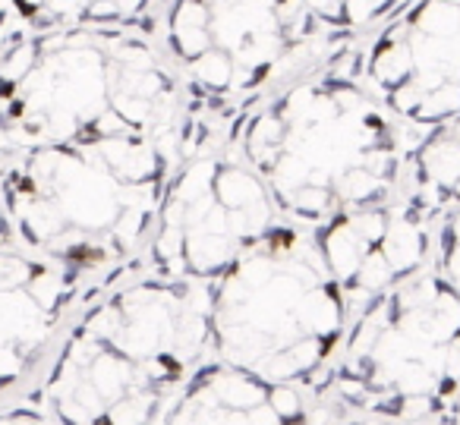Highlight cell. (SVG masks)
I'll return each mask as SVG.
<instances>
[{"label":"cell","mask_w":460,"mask_h":425,"mask_svg":"<svg viewBox=\"0 0 460 425\" xmlns=\"http://www.w3.org/2000/svg\"><path fill=\"white\" fill-rule=\"evenodd\" d=\"M83 20H89V22H114V20H123V13H120V7H117V0H92V4H85Z\"/></svg>","instance_id":"obj_19"},{"label":"cell","mask_w":460,"mask_h":425,"mask_svg":"<svg viewBox=\"0 0 460 425\" xmlns=\"http://www.w3.org/2000/svg\"><path fill=\"white\" fill-rule=\"evenodd\" d=\"M208 0H177V7L171 13V29H208Z\"/></svg>","instance_id":"obj_15"},{"label":"cell","mask_w":460,"mask_h":425,"mask_svg":"<svg viewBox=\"0 0 460 425\" xmlns=\"http://www.w3.org/2000/svg\"><path fill=\"white\" fill-rule=\"evenodd\" d=\"M152 425H313L300 385H275L227 362H202Z\"/></svg>","instance_id":"obj_6"},{"label":"cell","mask_w":460,"mask_h":425,"mask_svg":"<svg viewBox=\"0 0 460 425\" xmlns=\"http://www.w3.org/2000/svg\"><path fill=\"white\" fill-rule=\"evenodd\" d=\"M83 268L32 249L0 246V394L29 375L60 318L70 312Z\"/></svg>","instance_id":"obj_5"},{"label":"cell","mask_w":460,"mask_h":425,"mask_svg":"<svg viewBox=\"0 0 460 425\" xmlns=\"http://www.w3.org/2000/svg\"><path fill=\"white\" fill-rule=\"evenodd\" d=\"M413 70H416V66H413V51H410L407 41H385V45L376 51L372 66H369V73L388 92L394 89V85H401L407 76H413Z\"/></svg>","instance_id":"obj_7"},{"label":"cell","mask_w":460,"mask_h":425,"mask_svg":"<svg viewBox=\"0 0 460 425\" xmlns=\"http://www.w3.org/2000/svg\"><path fill=\"white\" fill-rule=\"evenodd\" d=\"M413 29L432 39H454L460 32V4L447 0H426L413 16Z\"/></svg>","instance_id":"obj_8"},{"label":"cell","mask_w":460,"mask_h":425,"mask_svg":"<svg viewBox=\"0 0 460 425\" xmlns=\"http://www.w3.org/2000/svg\"><path fill=\"white\" fill-rule=\"evenodd\" d=\"M211 278L148 274L76 324L41 381L60 425H152L211 347Z\"/></svg>","instance_id":"obj_1"},{"label":"cell","mask_w":460,"mask_h":425,"mask_svg":"<svg viewBox=\"0 0 460 425\" xmlns=\"http://www.w3.org/2000/svg\"><path fill=\"white\" fill-rule=\"evenodd\" d=\"M0 425H60L39 400H22L0 410Z\"/></svg>","instance_id":"obj_13"},{"label":"cell","mask_w":460,"mask_h":425,"mask_svg":"<svg viewBox=\"0 0 460 425\" xmlns=\"http://www.w3.org/2000/svg\"><path fill=\"white\" fill-rule=\"evenodd\" d=\"M313 425H397L388 419H376V416H363V412H347V410H332L322 422Z\"/></svg>","instance_id":"obj_17"},{"label":"cell","mask_w":460,"mask_h":425,"mask_svg":"<svg viewBox=\"0 0 460 425\" xmlns=\"http://www.w3.org/2000/svg\"><path fill=\"white\" fill-rule=\"evenodd\" d=\"M376 16L378 10L372 0H344V22H350V26H366Z\"/></svg>","instance_id":"obj_18"},{"label":"cell","mask_w":460,"mask_h":425,"mask_svg":"<svg viewBox=\"0 0 460 425\" xmlns=\"http://www.w3.org/2000/svg\"><path fill=\"white\" fill-rule=\"evenodd\" d=\"M190 70L211 92H224L234 83V58L227 51H221V48H208L196 60H190Z\"/></svg>","instance_id":"obj_11"},{"label":"cell","mask_w":460,"mask_h":425,"mask_svg":"<svg viewBox=\"0 0 460 425\" xmlns=\"http://www.w3.org/2000/svg\"><path fill=\"white\" fill-rule=\"evenodd\" d=\"M271 4H278V0H271Z\"/></svg>","instance_id":"obj_25"},{"label":"cell","mask_w":460,"mask_h":425,"mask_svg":"<svg viewBox=\"0 0 460 425\" xmlns=\"http://www.w3.org/2000/svg\"><path fill=\"white\" fill-rule=\"evenodd\" d=\"M10 221H7V205H4V183H0V240H7Z\"/></svg>","instance_id":"obj_22"},{"label":"cell","mask_w":460,"mask_h":425,"mask_svg":"<svg viewBox=\"0 0 460 425\" xmlns=\"http://www.w3.org/2000/svg\"><path fill=\"white\" fill-rule=\"evenodd\" d=\"M438 274L460 293V205L445 215L438 234Z\"/></svg>","instance_id":"obj_10"},{"label":"cell","mask_w":460,"mask_h":425,"mask_svg":"<svg viewBox=\"0 0 460 425\" xmlns=\"http://www.w3.org/2000/svg\"><path fill=\"white\" fill-rule=\"evenodd\" d=\"M173 48L180 58L196 60L199 54H205L208 48H215L211 41V29H173Z\"/></svg>","instance_id":"obj_16"},{"label":"cell","mask_w":460,"mask_h":425,"mask_svg":"<svg viewBox=\"0 0 460 425\" xmlns=\"http://www.w3.org/2000/svg\"><path fill=\"white\" fill-rule=\"evenodd\" d=\"M422 98H426V89H422V83L416 76H407L401 85H394V89L388 92L391 111H394V114H401V117H407V120L416 114V108H420Z\"/></svg>","instance_id":"obj_14"},{"label":"cell","mask_w":460,"mask_h":425,"mask_svg":"<svg viewBox=\"0 0 460 425\" xmlns=\"http://www.w3.org/2000/svg\"><path fill=\"white\" fill-rule=\"evenodd\" d=\"M457 114H460V83L447 79V83H441L438 89H432L426 98H422L420 108H416V114L410 117V120L435 127V123L454 120Z\"/></svg>","instance_id":"obj_9"},{"label":"cell","mask_w":460,"mask_h":425,"mask_svg":"<svg viewBox=\"0 0 460 425\" xmlns=\"http://www.w3.org/2000/svg\"><path fill=\"white\" fill-rule=\"evenodd\" d=\"M16 4H20V10H22V13H29V16H35L41 7H45V0H16Z\"/></svg>","instance_id":"obj_23"},{"label":"cell","mask_w":460,"mask_h":425,"mask_svg":"<svg viewBox=\"0 0 460 425\" xmlns=\"http://www.w3.org/2000/svg\"><path fill=\"white\" fill-rule=\"evenodd\" d=\"M240 0H208V7H234Z\"/></svg>","instance_id":"obj_24"},{"label":"cell","mask_w":460,"mask_h":425,"mask_svg":"<svg viewBox=\"0 0 460 425\" xmlns=\"http://www.w3.org/2000/svg\"><path fill=\"white\" fill-rule=\"evenodd\" d=\"M315 381L334 410L460 425V293L426 268L401 278L350 318Z\"/></svg>","instance_id":"obj_2"},{"label":"cell","mask_w":460,"mask_h":425,"mask_svg":"<svg viewBox=\"0 0 460 425\" xmlns=\"http://www.w3.org/2000/svg\"><path fill=\"white\" fill-rule=\"evenodd\" d=\"M278 227V205L243 146L190 158L171 180L148 236L155 274L211 278Z\"/></svg>","instance_id":"obj_4"},{"label":"cell","mask_w":460,"mask_h":425,"mask_svg":"<svg viewBox=\"0 0 460 425\" xmlns=\"http://www.w3.org/2000/svg\"><path fill=\"white\" fill-rule=\"evenodd\" d=\"M303 7L313 16H319V20H332V22L344 20V0H303Z\"/></svg>","instance_id":"obj_20"},{"label":"cell","mask_w":460,"mask_h":425,"mask_svg":"<svg viewBox=\"0 0 460 425\" xmlns=\"http://www.w3.org/2000/svg\"><path fill=\"white\" fill-rule=\"evenodd\" d=\"M41 64V54L35 45H16L10 51H0V83L4 85H20L35 66Z\"/></svg>","instance_id":"obj_12"},{"label":"cell","mask_w":460,"mask_h":425,"mask_svg":"<svg viewBox=\"0 0 460 425\" xmlns=\"http://www.w3.org/2000/svg\"><path fill=\"white\" fill-rule=\"evenodd\" d=\"M148 0H117V7H120V13L123 16H136L142 7H146Z\"/></svg>","instance_id":"obj_21"},{"label":"cell","mask_w":460,"mask_h":425,"mask_svg":"<svg viewBox=\"0 0 460 425\" xmlns=\"http://www.w3.org/2000/svg\"><path fill=\"white\" fill-rule=\"evenodd\" d=\"M347 331L319 236L275 227L215 278L211 350L275 385H315Z\"/></svg>","instance_id":"obj_3"}]
</instances>
